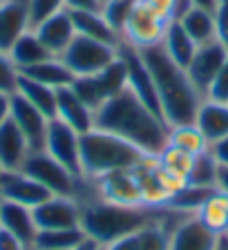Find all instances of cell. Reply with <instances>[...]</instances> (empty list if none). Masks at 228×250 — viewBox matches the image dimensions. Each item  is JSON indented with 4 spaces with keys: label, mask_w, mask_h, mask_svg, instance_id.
I'll return each mask as SVG.
<instances>
[{
    "label": "cell",
    "mask_w": 228,
    "mask_h": 250,
    "mask_svg": "<svg viewBox=\"0 0 228 250\" xmlns=\"http://www.w3.org/2000/svg\"><path fill=\"white\" fill-rule=\"evenodd\" d=\"M74 250H103V246H99L96 241H92V239H88V237H85V239L81 241V244H78Z\"/></svg>",
    "instance_id": "cell-44"
},
{
    "label": "cell",
    "mask_w": 228,
    "mask_h": 250,
    "mask_svg": "<svg viewBox=\"0 0 228 250\" xmlns=\"http://www.w3.org/2000/svg\"><path fill=\"white\" fill-rule=\"evenodd\" d=\"M34 34L41 38V42L49 49L52 56H61L65 49L69 47V42L76 36V29H74L72 22V14L69 9H61L56 14H52L49 18L41 21L36 27H31Z\"/></svg>",
    "instance_id": "cell-14"
},
{
    "label": "cell",
    "mask_w": 228,
    "mask_h": 250,
    "mask_svg": "<svg viewBox=\"0 0 228 250\" xmlns=\"http://www.w3.org/2000/svg\"><path fill=\"white\" fill-rule=\"evenodd\" d=\"M217 2H224V5H228V0H217Z\"/></svg>",
    "instance_id": "cell-48"
},
{
    "label": "cell",
    "mask_w": 228,
    "mask_h": 250,
    "mask_svg": "<svg viewBox=\"0 0 228 250\" xmlns=\"http://www.w3.org/2000/svg\"><path fill=\"white\" fill-rule=\"evenodd\" d=\"M206 99L219 101V103H228V58H226V62L222 65V69L217 72L215 81L210 83V87H208Z\"/></svg>",
    "instance_id": "cell-36"
},
{
    "label": "cell",
    "mask_w": 228,
    "mask_h": 250,
    "mask_svg": "<svg viewBox=\"0 0 228 250\" xmlns=\"http://www.w3.org/2000/svg\"><path fill=\"white\" fill-rule=\"evenodd\" d=\"M217 190H222L224 194H228V166H219L217 172Z\"/></svg>",
    "instance_id": "cell-43"
},
{
    "label": "cell",
    "mask_w": 228,
    "mask_h": 250,
    "mask_svg": "<svg viewBox=\"0 0 228 250\" xmlns=\"http://www.w3.org/2000/svg\"><path fill=\"white\" fill-rule=\"evenodd\" d=\"M157 159H159V163L166 167L168 172H172V174H177V177H182L188 181L192 161H195L192 154H188V152L179 150V147H175V146H166L159 154H157Z\"/></svg>",
    "instance_id": "cell-31"
},
{
    "label": "cell",
    "mask_w": 228,
    "mask_h": 250,
    "mask_svg": "<svg viewBox=\"0 0 228 250\" xmlns=\"http://www.w3.org/2000/svg\"><path fill=\"white\" fill-rule=\"evenodd\" d=\"M208 150H210V154L215 156V161H217L219 166H228V136L219 139L217 143H213Z\"/></svg>",
    "instance_id": "cell-39"
},
{
    "label": "cell",
    "mask_w": 228,
    "mask_h": 250,
    "mask_svg": "<svg viewBox=\"0 0 228 250\" xmlns=\"http://www.w3.org/2000/svg\"><path fill=\"white\" fill-rule=\"evenodd\" d=\"M76 201L81 206V230L88 239L96 241L99 246H108L121 237L135 234L155 217V210L150 208L119 206L96 197L88 179L81 183Z\"/></svg>",
    "instance_id": "cell-3"
},
{
    "label": "cell",
    "mask_w": 228,
    "mask_h": 250,
    "mask_svg": "<svg viewBox=\"0 0 228 250\" xmlns=\"http://www.w3.org/2000/svg\"><path fill=\"white\" fill-rule=\"evenodd\" d=\"M56 119L69 125L78 134H85L94 127V112L78 99L72 85L56 89Z\"/></svg>",
    "instance_id": "cell-18"
},
{
    "label": "cell",
    "mask_w": 228,
    "mask_h": 250,
    "mask_svg": "<svg viewBox=\"0 0 228 250\" xmlns=\"http://www.w3.org/2000/svg\"><path fill=\"white\" fill-rule=\"evenodd\" d=\"M215 41L228 49V5L224 2L215 7Z\"/></svg>",
    "instance_id": "cell-37"
},
{
    "label": "cell",
    "mask_w": 228,
    "mask_h": 250,
    "mask_svg": "<svg viewBox=\"0 0 228 250\" xmlns=\"http://www.w3.org/2000/svg\"><path fill=\"white\" fill-rule=\"evenodd\" d=\"M219 237L199 224L195 214H186L172 228L170 250H217Z\"/></svg>",
    "instance_id": "cell-16"
},
{
    "label": "cell",
    "mask_w": 228,
    "mask_h": 250,
    "mask_svg": "<svg viewBox=\"0 0 228 250\" xmlns=\"http://www.w3.org/2000/svg\"><path fill=\"white\" fill-rule=\"evenodd\" d=\"M43 150L49 156H54L61 166L68 167L72 174L83 179V170H81V134L76 130H72L69 125H65L58 119L49 121Z\"/></svg>",
    "instance_id": "cell-9"
},
{
    "label": "cell",
    "mask_w": 228,
    "mask_h": 250,
    "mask_svg": "<svg viewBox=\"0 0 228 250\" xmlns=\"http://www.w3.org/2000/svg\"><path fill=\"white\" fill-rule=\"evenodd\" d=\"M192 2V7H202V9H210V11H215V7L219 5L217 0H190Z\"/></svg>",
    "instance_id": "cell-45"
},
{
    "label": "cell",
    "mask_w": 228,
    "mask_h": 250,
    "mask_svg": "<svg viewBox=\"0 0 228 250\" xmlns=\"http://www.w3.org/2000/svg\"><path fill=\"white\" fill-rule=\"evenodd\" d=\"M103 250H139V241H137V232L121 237V239L112 241V244L103 246Z\"/></svg>",
    "instance_id": "cell-40"
},
{
    "label": "cell",
    "mask_w": 228,
    "mask_h": 250,
    "mask_svg": "<svg viewBox=\"0 0 228 250\" xmlns=\"http://www.w3.org/2000/svg\"><path fill=\"white\" fill-rule=\"evenodd\" d=\"M52 194L23 170L0 172V199L2 201H14L21 203V206H27V208H36L38 203H43Z\"/></svg>",
    "instance_id": "cell-12"
},
{
    "label": "cell",
    "mask_w": 228,
    "mask_h": 250,
    "mask_svg": "<svg viewBox=\"0 0 228 250\" xmlns=\"http://www.w3.org/2000/svg\"><path fill=\"white\" fill-rule=\"evenodd\" d=\"M9 119L18 125V130L25 134L31 152L45 147V136L49 127V119L36 109L29 101H25L21 94H11V114Z\"/></svg>",
    "instance_id": "cell-13"
},
{
    "label": "cell",
    "mask_w": 228,
    "mask_h": 250,
    "mask_svg": "<svg viewBox=\"0 0 228 250\" xmlns=\"http://www.w3.org/2000/svg\"><path fill=\"white\" fill-rule=\"evenodd\" d=\"M72 89L76 92V96L83 101L92 112H96V109L108 101L105 99V94H103V89H101V85L96 83V78L94 76H76L74 78V83H72Z\"/></svg>",
    "instance_id": "cell-32"
},
{
    "label": "cell",
    "mask_w": 228,
    "mask_h": 250,
    "mask_svg": "<svg viewBox=\"0 0 228 250\" xmlns=\"http://www.w3.org/2000/svg\"><path fill=\"white\" fill-rule=\"evenodd\" d=\"M0 172H2V167H0Z\"/></svg>",
    "instance_id": "cell-49"
},
{
    "label": "cell",
    "mask_w": 228,
    "mask_h": 250,
    "mask_svg": "<svg viewBox=\"0 0 228 250\" xmlns=\"http://www.w3.org/2000/svg\"><path fill=\"white\" fill-rule=\"evenodd\" d=\"M69 14H72V22L78 36L94 38L112 47L121 45V36L110 27L101 11H69Z\"/></svg>",
    "instance_id": "cell-21"
},
{
    "label": "cell",
    "mask_w": 228,
    "mask_h": 250,
    "mask_svg": "<svg viewBox=\"0 0 228 250\" xmlns=\"http://www.w3.org/2000/svg\"><path fill=\"white\" fill-rule=\"evenodd\" d=\"M0 228L5 232L14 234L16 239L23 241L25 246L34 248V239L38 234V228H36V221H34L31 208L0 199Z\"/></svg>",
    "instance_id": "cell-17"
},
{
    "label": "cell",
    "mask_w": 228,
    "mask_h": 250,
    "mask_svg": "<svg viewBox=\"0 0 228 250\" xmlns=\"http://www.w3.org/2000/svg\"><path fill=\"white\" fill-rule=\"evenodd\" d=\"M161 47H163V52H166L179 67L186 69L188 65H190V61H192V56H195L199 45L183 31V27L179 25V22L172 21L166 29L163 41H161Z\"/></svg>",
    "instance_id": "cell-25"
},
{
    "label": "cell",
    "mask_w": 228,
    "mask_h": 250,
    "mask_svg": "<svg viewBox=\"0 0 228 250\" xmlns=\"http://www.w3.org/2000/svg\"><path fill=\"white\" fill-rule=\"evenodd\" d=\"M31 147L18 125L7 119L0 125V167L2 170H21Z\"/></svg>",
    "instance_id": "cell-19"
},
{
    "label": "cell",
    "mask_w": 228,
    "mask_h": 250,
    "mask_svg": "<svg viewBox=\"0 0 228 250\" xmlns=\"http://www.w3.org/2000/svg\"><path fill=\"white\" fill-rule=\"evenodd\" d=\"M217 172H219V163L215 161L210 150L202 152V154H195L190 174H188V186L215 188L217 186Z\"/></svg>",
    "instance_id": "cell-30"
},
{
    "label": "cell",
    "mask_w": 228,
    "mask_h": 250,
    "mask_svg": "<svg viewBox=\"0 0 228 250\" xmlns=\"http://www.w3.org/2000/svg\"><path fill=\"white\" fill-rule=\"evenodd\" d=\"M58 58L68 65V69L74 76H94L119 58V47L105 45L101 41L76 34L69 47Z\"/></svg>",
    "instance_id": "cell-6"
},
{
    "label": "cell",
    "mask_w": 228,
    "mask_h": 250,
    "mask_svg": "<svg viewBox=\"0 0 228 250\" xmlns=\"http://www.w3.org/2000/svg\"><path fill=\"white\" fill-rule=\"evenodd\" d=\"M94 127L121 136L148 156H157L168 146L170 130L163 119H159L150 107H145L130 87L110 96L94 112Z\"/></svg>",
    "instance_id": "cell-1"
},
{
    "label": "cell",
    "mask_w": 228,
    "mask_h": 250,
    "mask_svg": "<svg viewBox=\"0 0 228 250\" xmlns=\"http://www.w3.org/2000/svg\"><path fill=\"white\" fill-rule=\"evenodd\" d=\"M0 250H31L29 246H25L23 241H18L14 234L5 232L0 228Z\"/></svg>",
    "instance_id": "cell-41"
},
{
    "label": "cell",
    "mask_w": 228,
    "mask_h": 250,
    "mask_svg": "<svg viewBox=\"0 0 228 250\" xmlns=\"http://www.w3.org/2000/svg\"><path fill=\"white\" fill-rule=\"evenodd\" d=\"M170 22L163 21L161 16H157L150 7H145L141 0H137L135 9L125 21L123 29H121V42L125 47H132L137 52L148 49V47L161 45L166 29Z\"/></svg>",
    "instance_id": "cell-7"
},
{
    "label": "cell",
    "mask_w": 228,
    "mask_h": 250,
    "mask_svg": "<svg viewBox=\"0 0 228 250\" xmlns=\"http://www.w3.org/2000/svg\"><path fill=\"white\" fill-rule=\"evenodd\" d=\"M177 22L183 27V31L197 45H204V42L215 38V11H210V9L190 7Z\"/></svg>",
    "instance_id": "cell-26"
},
{
    "label": "cell",
    "mask_w": 228,
    "mask_h": 250,
    "mask_svg": "<svg viewBox=\"0 0 228 250\" xmlns=\"http://www.w3.org/2000/svg\"><path fill=\"white\" fill-rule=\"evenodd\" d=\"M23 76L31 78V81H36V83H43L47 87L52 89H61V87H69L74 83V74L68 69V65L61 61V58H47V61L38 62L34 67H27L23 69Z\"/></svg>",
    "instance_id": "cell-23"
},
{
    "label": "cell",
    "mask_w": 228,
    "mask_h": 250,
    "mask_svg": "<svg viewBox=\"0 0 228 250\" xmlns=\"http://www.w3.org/2000/svg\"><path fill=\"white\" fill-rule=\"evenodd\" d=\"M139 54L143 58L148 72H150L152 81H155L157 96H159L161 105V116H163L168 127L195 123V116H197V109L202 105L204 96L192 85L186 69L179 67L163 52L161 45L141 49Z\"/></svg>",
    "instance_id": "cell-2"
},
{
    "label": "cell",
    "mask_w": 228,
    "mask_h": 250,
    "mask_svg": "<svg viewBox=\"0 0 228 250\" xmlns=\"http://www.w3.org/2000/svg\"><path fill=\"white\" fill-rule=\"evenodd\" d=\"M83 239H85V232L81 228L38 230L31 250H74Z\"/></svg>",
    "instance_id": "cell-28"
},
{
    "label": "cell",
    "mask_w": 228,
    "mask_h": 250,
    "mask_svg": "<svg viewBox=\"0 0 228 250\" xmlns=\"http://www.w3.org/2000/svg\"><path fill=\"white\" fill-rule=\"evenodd\" d=\"M222 237H224V239H226V241H228V230H226V232H224V234H222Z\"/></svg>",
    "instance_id": "cell-47"
},
{
    "label": "cell",
    "mask_w": 228,
    "mask_h": 250,
    "mask_svg": "<svg viewBox=\"0 0 228 250\" xmlns=\"http://www.w3.org/2000/svg\"><path fill=\"white\" fill-rule=\"evenodd\" d=\"M103 0H65V9L69 11H101Z\"/></svg>",
    "instance_id": "cell-38"
},
{
    "label": "cell",
    "mask_w": 228,
    "mask_h": 250,
    "mask_svg": "<svg viewBox=\"0 0 228 250\" xmlns=\"http://www.w3.org/2000/svg\"><path fill=\"white\" fill-rule=\"evenodd\" d=\"M16 94H21L23 99L29 101L36 109H41L49 121L56 119V89L47 87V85H43V83H36V81H31V78L21 74Z\"/></svg>",
    "instance_id": "cell-27"
},
{
    "label": "cell",
    "mask_w": 228,
    "mask_h": 250,
    "mask_svg": "<svg viewBox=\"0 0 228 250\" xmlns=\"http://www.w3.org/2000/svg\"><path fill=\"white\" fill-rule=\"evenodd\" d=\"M168 146H175V147H179V150L188 152V154H192V156L202 154V152H206L208 147H210L195 123L170 127V130H168Z\"/></svg>",
    "instance_id": "cell-29"
},
{
    "label": "cell",
    "mask_w": 228,
    "mask_h": 250,
    "mask_svg": "<svg viewBox=\"0 0 228 250\" xmlns=\"http://www.w3.org/2000/svg\"><path fill=\"white\" fill-rule=\"evenodd\" d=\"M9 58L14 61L16 67L23 72V69L34 67V65L47 61V58H54V56L41 42V38L34 34V29H27L25 34L14 42V47L9 49Z\"/></svg>",
    "instance_id": "cell-24"
},
{
    "label": "cell",
    "mask_w": 228,
    "mask_h": 250,
    "mask_svg": "<svg viewBox=\"0 0 228 250\" xmlns=\"http://www.w3.org/2000/svg\"><path fill=\"white\" fill-rule=\"evenodd\" d=\"M27 5H29L31 27H36L41 21L49 18L56 11L65 9V0H27Z\"/></svg>",
    "instance_id": "cell-35"
},
{
    "label": "cell",
    "mask_w": 228,
    "mask_h": 250,
    "mask_svg": "<svg viewBox=\"0 0 228 250\" xmlns=\"http://www.w3.org/2000/svg\"><path fill=\"white\" fill-rule=\"evenodd\" d=\"M226 58H228V49L222 42L215 41V38L197 47V52L192 56L190 65L186 67V72H188V76H190L192 85L202 92L204 99H206L208 87H210V83L215 81V76H217V72L222 69V65L226 62Z\"/></svg>",
    "instance_id": "cell-11"
},
{
    "label": "cell",
    "mask_w": 228,
    "mask_h": 250,
    "mask_svg": "<svg viewBox=\"0 0 228 250\" xmlns=\"http://www.w3.org/2000/svg\"><path fill=\"white\" fill-rule=\"evenodd\" d=\"M9 114H11V94L0 92V125L9 119Z\"/></svg>",
    "instance_id": "cell-42"
},
{
    "label": "cell",
    "mask_w": 228,
    "mask_h": 250,
    "mask_svg": "<svg viewBox=\"0 0 228 250\" xmlns=\"http://www.w3.org/2000/svg\"><path fill=\"white\" fill-rule=\"evenodd\" d=\"M25 174H29L34 181H38L52 197H72L76 199L78 190L83 179H78L76 174L68 170L65 166L49 156L45 150H34L29 152V156L25 159L21 167Z\"/></svg>",
    "instance_id": "cell-5"
},
{
    "label": "cell",
    "mask_w": 228,
    "mask_h": 250,
    "mask_svg": "<svg viewBox=\"0 0 228 250\" xmlns=\"http://www.w3.org/2000/svg\"><path fill=\"white\" fill-rule=\"evenodd\" d=\"M195 217L199 219V224L204 228H208L213 234L222 237L228 230V194H224L222 190L215 188L197 208Z\"/></svg>",
    "instance_id": "cell-22"
},
{
    "label": "cell",
    "mask_w": 228,
    "mask_h": 250,
    "mask_svg": "<svg viewBox=\"0 0 228 250\" xmlns=\"http://www.w3.org/2000/svg\"><path fill=\"white\" fill-rule=\"evenodd\" d=\"M195 125L208 141V146L228 136V103L204 99L197 109V116H195Z\"/></svg>",
    "instance_id": "cell-20"
},
{
    "label": "cell",
    "mask_w": 228,
    "mask_h": 250,
    "mask_svg": "<svg viewBox=\"0 0 228 250\" xmlns=\"http://www.w3.org/2000/svg\"><path fill=\"white\" fill-rule=\"evenodd\" d=\"M31 29L27 0H5L0 2V52L9 54L14 42Z\"/></svg>",
    "instance_id": "cell-15"
},
{
    "label": "cell",
    "mask_w": 228,
    "mask_h": 250,
    "mask_svg": "<svg viewBox=\"0 0 228 250\" xmlns=\"http://www.w3.org/2000/svg\"><path fill=\"white\" fill-rule=\"evenodd\" d=\"M135 5H137V0H103L101 14H103V18L110 22V27L119 36H121V29H123L125 21H128L132 9H135Z\"/></svg>",
    "instance_id": "cell-33"
},
{
    "label": "cell",
    "mask_w": 228,
    "mask_h": 250,
    "mask_svg": "<svg viewBox=\"0 0 228 250\" xmlns=\"http://www.w3.org/2000/svg\"><path fill=\"white\" fill-rule=\"evenodd\" d=\"M148 154L123 141L121 136L92 127L81 134V170L83 179H99L110 172L132 170Z\"/></svg>",
    "instance_id": "cell-4"
},
{
    "label": "cell",
    "mask_w": 228,
    "mask_h": 250,
    "mask_svg": "<svg viewBox=\"0 0 228 250\" xmlns=\"http://www.w3.org/2000/svg\"><path fill=\"white\" fill-rule=\"evenodd\" d=\"M217 250H228V241L224 237H219V244H217Z\"/></svg>",
    "instance_id": "cell-46"
},
{
    "label": "cell",
    "mask_w": 228,
    "mask_h": 250,
    "mask_svg": "<svg viewBox=\"0 0 228 250\" xmlns=\"http://www.w3.org/2000/svg\"><path fill=\"white\" fill-rule=\"evenodd\" d=\"M38 230L81 228V206L72 197H49L31 208Z\"/></svg>",
    "instance_id": "cell-10"
},
{
    "label": "cell",
    "mask_w": 228,
    "mask_h": 250,
    "mask_svg": "<svg viewBox=\"0 0 228 250\" xmlns=\"http://www.w3.org/2000/svg\"><path fill=\"white\" fill-rule=\"evenodd\" d=\"M92 186L94 194L110 203H119V206H132V208H145L143 197H141V186L137 177L135 167L132 170H119L110 172L105 177L88 179Z\"/></svg>",
    "instance_id": "cell-8"
},
{
    "label": "cell",
    "mask_w": 228,
    "mask_h": 250,
    "mask_svg": "<svg viewBox=\"0 0 228 250\" xmlns=\"http://www.w3.org/2000/svg\"><path fill=\"white\" fill-rule=\"evenodd\" d=\"M21 81V69L14 65L9 54L0 52V92L2 94H16Z\"/></svg>",
    "instance_id": "cell-34"
}]
</instances>
